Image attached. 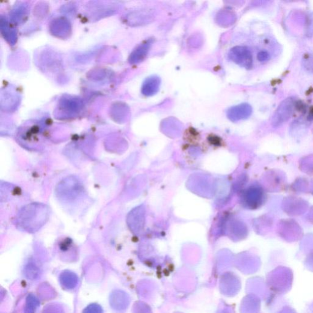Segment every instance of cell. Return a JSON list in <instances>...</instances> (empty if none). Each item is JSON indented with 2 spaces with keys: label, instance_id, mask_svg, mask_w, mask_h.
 Instances as JSON below:
<instances>
[{
  "label": "cell",
  "instance_id": "3",
  "mask_svg": "<svg viewBox=\"0 0 313 313\" xmlns=\"http://www.w3.org/2000/svg\"><path fill=\"white\" fill-rule=\"evenodd\" d=\"M252 113L251 106L247 103H242L229 109L227 116L231 121H237L249 118L251 115Z\"/></svg>",
  "mask_w": 313,
  "mask_h": 313
},
{
  "label": "cell",
  "instance_id": "1",
  "mask_svg": "<svg viewBox=\"0 0 313 313\" xmlns=\"http://www.w3.org/2000/svg\"><path fill=\"white\" fill-rule=\"evenodd\" d=\"M296 102L293 97L287 98L280 104L274 113L272 123L275 125L281 124L293 115L296 108Z\"/></svg>",
  "mask_w": 313,
  "mask_h": 313
},
{
  "label": "cell",
  "instance_id": "5",
  "mask_svg": "<svg viewBox=\"0 0 313 313\" xmlns=\"http://www.w3.org/2000/svg\"><path fill=\"white\" fill-rule=\"evenodd\" d=\"M150 43H145L142 45L136 52L134 53L133 60L134 62H138L147 56L149 49H150Z\"/></svg>",
  "mask_w": 313,
  "mask_h": 313
},
{
  "label": "cell",
  "instance_id": "4",
  "mask_svg": "<svg viewBox=\"0 0 313 313\" xmlns=\"http://www.w3.org/2000/svg\"><path fill=\"white\" fill-rule=\"evenodd\" d=\"M160 80L159 77L152 76L146 80L143 85L142 92L147 96H152L159 90Z\"/></svg>",
  "mask_w": 313,
  "mask_h": 313
},
{
  "label": "cell",
  "instance_id": "6",
  "mask_svg": "<svg viewBox=\"0 0 313 313\" xmlns=\"http://www.w3.org/2000/svg\"><path fill=\"white\" fill-rule=\"evenodd\" d=\"M258 59L261 62L266 61L269 59V55L267 52L261 51L258 53Z\"/></svg>",
  "mask_w": 313,
  "mask_h": 313
},
{
  "label": "cell",
  "instance_id": "2",
  "mask_svg": "<svg viewBox=\"0 0 313 313\" xmlns=\"http://www.w3.org/2000/svg\"><path fill=\"white\" fill-rule=\"evenodd\" d=\"M229 56L235 63L246 68H251L253 65V56L248 48L236 46L230 50Z\"/></svg>",
  "mask_w": 313,
  "mask_h": 313
}]
</instances>
